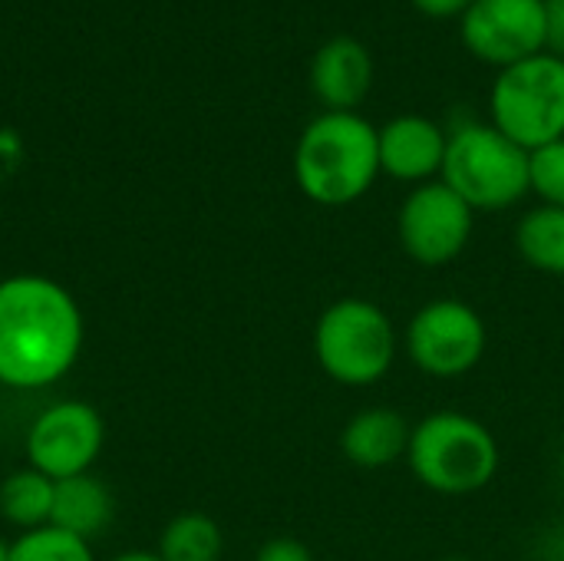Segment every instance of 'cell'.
Listing matches in <instances>:
<instances>
[{
    "instance_id": "cell-15",
    "label": "cell",
    "mask_w": 564,
    "mask_h": 561,
    "mask_svg": "<svg viewBox=\"0 0 564 561\" xmlns=\"http://www.w3.org/2000/svg\"><path fill=\"white\" fill-rule=\"evenodd\" d=\"M516 251L539 274L564 278V208H529L516 225Z\"/></svg>"
},
{
    "instance_id": "cell-8",
    "label": "cell",
    "mask_w": 564,
    "mask_h": 561,
    "mask_svg": "<svg viewBox=\"0 0 564 561\" xmlns=\"http://www.w3.org/2000/svg\"><path fill=\"white\" fill-rule=\"evenodd\" d=\"M476 212L443 182H426L406 192L397 208V241L420 268L453 265L473 241Z\"/></svg>"
},
{
    "instance_id": "cell-23",
    "label": "cell",
    "mask_w": 564,
    "mask_h": 561,
    "mask_svg": "<svg viewBox=\"0 0 564 561\" xmlns=\"http://www.w3.org/2000/svg\"><path fill=\"white\" fill-rule=\"evenodd\" d=\"M109 561H162V559H159V552L132 549V552H122V555H116V559H109Z\"/></svg>"
},
{
    "instance_id": "cell-14",
    "label": "cell",
    "mask_w": 564,
    "mask_h": 561,
    "mask_svg": "<svg viewBox=\"0 0 564 561\" xmlns=\"http://www.w3.org/2000/svg\"><path fill=\"white\" fill-rule=\"evenodd\" d=\"M112 516H116V499H112L109 486L102 479H96L93 473L56 483L50 526L93 542L96 536H102L112 526Z\"/></svg>"
},
{
    "instance_id": "cell-26",
    "label": "cell",
    "mask_w": 564,
    "mask_h": 561,
    "mask_svg": "<svg viewBox=\"0 0 564 561\" xmlns=\"http://www.w3.org/2000/svg\"><path fill=\"white\" fill-rule=\"evenodd\" d=\"M562 473H564V463H562Z\"/></svg>"
},
{
    "instance_id": "cell-18",
    "label": "cell",
    "mask_w": 564,
    "mask_h": 561,
    "mask_svg": "<svg viewBox=\"0 0 564 561\" xmlns=\"http://www.w3.org/2000/svg\"><path fill=\"white\" fill-rule=\"evenodd\" d=\"M10 561H96L93 542L69 536L56 526L20 532L17 542H10Z\"/></svg>"
},
{
    "instance_id": "cell-25",
    "label": "cell",
    "mask_w": 564,
    "mask_h": 561,
    "mask_svg": "<svg viewBox=\"0 0 564 561\" xmlns=\"http://www.w3.org/2000/svg\"><path fill=\"white\" fill-rule=\"evenodd\" d=\"M440 561H476V559H466V555H446V559Z\"/></svg>"
},
{
    "instance_id": "cell-10",
    "label": "cell",
    "mask_w": 564,
    "mask_h": 561,
    "mask_svg": "<svg viewBox=\"0 0 564 561\" xmlns=\"http://www.w3.org/2000/svg\"><path fill=\"white\" fill-rule=\"evenodd\" d=\"M459 36L476 60L506 69L545 50V0H473Z\"/></svg>"
},
{
    "instance_id": "cell-17",
    "label": "cell",
    "mask_w": 564,
    "mask_h": 561,
    "mask_svg": "<svg viewBox=\"0 0 564 561\" xmlns=\"http://www.w3.org/2000/svg\"><path fill=\"white\" fill-rule=\"evenodd\" d=\"M155 552L162 561H221L225 532L205 513H178L162 529Z\"/></svg>"
},
{
    "instance_id": "cell-21",
    "label": "cell",
    "mask_w": 564,
    "mask_h": 561,
    "mask_svg": "<svg viewBox=\"0 0 564 561\" xmlns=\"http://www.w3.org/2000/svg\"><path fill=\"white\" fill-rule=\"evenodd\" d=\"M545 50L564 60V0H545Z\"/></svg>"
},
{
    "instance_id": "cell-6",
    "label": "cell",
    "mask_w": 564,
    "mask_h": 561,
    "mask_svg": "<svg viewBox=\"0 0 564 561\" xmlns=\"http://www.w3.org/2000/svg\"><path fill=\"white\" fill-rule=\"evenodd\" d=\"M489 122L535 152L564 139V60L542 50L496 73L489 89Z\"/></svg>"
},
{
    "instance_id": "cell-16",
    "label": "cell",
    "mask_w": 564,
    "mask_h": 561,
    "mask_svg": "<svg viewBox=\"0 0 564 561\" xmlns=\"http://www.w3.org/2000/svg\"><path fill=\"white\" fill-rule=\"evenodd\" d=\"M56 483L40 470L26 466L0 479V519L17 526L20 532L50 526Z\"/></svg>"
},
{
    "instance_id": "cell-2",
    "label": "cell",
    "mask_w": 564,
    "mask_h": 561,
    "mask_svg": "<svg viewBox=\"0 0 564 561\" xmlns=\"http://www.w3.org/2000/svg\"><path fill=\"white\" fill-rule=\"evenodd\" d=\"M294 182L324 208L360 202L380 179L377 126L360 112H317L294 145Z\"/></svg>"
},
{
    "instance_id": "cell-22",
    "label": "cell",
    "mask_w": 564,
    "mask_h": 561,
    "mask_svg": "<svg viewBox=\"0 0 564 561\" xmlns=\"http://www.w3.org/2000/svg\"><path fill=\"white\" fill-rule=\"evenodd\" d=\"M410 3L430 20H459L473 7V0H410Z\"/></svg>"
},
{
    "instance_id": "cell-27",
    "label": "cell",
    "mask_w": 564,
    "mask_h": 561,
    "mask_svg": "<svg viewBox=\"0 0 564 561\" xmlns=\"http://www.w3.org/2000/svg\"><path fill=\"white\" fill-rule=\"evenodd\" d=\"M0 427H3V423H0Z\"/></svg>"
},
{
    "instance_id": "cell-19",
    "label": "cell",
    "mask_w": 564,
    "mask_h": 561,
    "mask_svg": "<svg viewBox=\"0 0 564 561\" xmlns=\"http://www.w3.org/2000/svg\"><path fill=\"white\" fill-rule=\"evenodd\" d=\"M529 188L539 205L564 208V139L529 152Z\"/></svg>"
},
{
    "instance_id": "cell-11",
    "label": "cell",
    "mask_w": 564,
    "mask_h": 561,
    "mask_svg": "<svg viewBox=\"0 0 564 561\" xmlns=\"http://www.w3.org/2000/svg\"><path fill=\"white\" fill-rule=\"evenodd\" d=\"M380 139V175L403 182L410 188L436 182L446 162L449 132L423 116V112H400L377 129Z\"/></svg>"
},
{
    "instance_id": "cell-5",
    "label": "cell",
    "mask_w": 564,
    "mask_h": 561,
    "mask_svg": "<svg viewBox=\"0 0 564 561\" xmlns=\"http://www.w3.org/2000/svg\"><path fill=\"white\" fill-rule=\"evenodd\" d=\"M476 215L519 205L529 188V152L492 122H463L449 132L440 175Z\"/></svg>"
},
{
    "instance_id": "cell-3",
    "label": "cell",
    "mask_w": 564,
    "mask_h": 561,
    "mask_svg": "<svg viewBox=\"0 0 564 561\" xmlns=\"http://www.w3.org/2000/svg\"><path fill=\"white\" fill-rule=\"evenodd\" d=\"M406 463L423 489L436 496H473L496 479L502 450L479 417L436 410L413 423Z\"/></svg>"
},
{
    "instance_id": "cell-12",
    "label": "cell",
    "mask_w": 564,
    "mask_h": 561,
    "mask_svg": "<svg viewBox=\"0 0 564 561\" xmlns=\"http://www.w3.org/2000/svg\"><path fill=\"white\" fill-rule=\"evenodd\" d=\"M373 86V56L364 40L340 33L317 46L311 60V93L327 112H357Z\"/></svg>"
},
{
    "instance_id": "cell-13",
    "label": "cell",
    "mask_w": 564,
    "mask_h": 561,
    "mask_svg": "<svg viewBox=\"0 0 564 561\" xmlns=\"http://www.w3.org/2000/svg\"><path fill=\"white\" fill-rule=\"evenodd\" d=\"M413 423L393 407H364L340 430V453L360 470H387L406 460Z\"/></svg>"
},
{
    "instance_id": "cell-1",
    "label": "cell",
    "mask_w": 564,
    "mask_h": 561,
    "mask_svg": "<svg viewBox=\"0 0 564 561\" xmlns=\"http://www.w3.org/2000/svg\"><path fill=\"white\" fill-rule=\"evenodd\" d=\"M86 321L76 298L46 274L0 281V387L36 393L79 360Z\"/></svg>"
},
{
    "instance_id": "cell-7",
    "label": "cell",
    "mask_w": 564,
    "mask_h": 561,
    "mask_svg": "<svg viewBox=\"0 0 564 561\" xmlns=\"http://www.w3.org/2000/svg\"><path fill=\"white\" fill-rule=\"evenodd\" d=\"M403 347L420 374L433 380H459L482 364L489 327L469 301L436 298L410 317Z\"/></svg>"
},
{
    "instance_id": "cell-9",
    "label": "cell",
    "mask_w": 564,
    "mask_h": 561,
    "mask_svg": "<svg viewBox=\"0 0 564 561\" xmlns=\"http://www.w3.org/2000/svg\"><path fill=\"white\" fill-rule=\"evenodd\" d=\"M106 446V420L86 400H56L43 407L26 430V466L53 483L93 473Z\"/></svg>"
},
{
    "instance_id": "cell-4",
    "label": "cell",
    "mask_w": 564,
    "mask_h": 561,
    "mask_svg": "<svg viewBox=\"0 0 564 561\" xmlns=\"http://www.w3.org/2000/svg\"><path fill=\"white\" fill-rule=\"evenodd\" d=\"M400 334L393 317L370 298L347 294L330 301L314 324L317 367L340 387L364 390L393 370Z\"/></svg>"
},
{
    "instance_id": "cell-24",
    "label": "cell",
    "mask_w": 564,
    "mask_h": 561,
    "mask_svg": "<svg viewBox=\"0 0 564 561\" xmlns=\"http://www.w3.org/2000/svg\"><path fill=\"white\" fill-rule=\"evenodd\" d=\"M0 561H10V542L0 539Z\"/></svg>"
},
{
    "instance_id": "cell-20",
    "label": "cell",
    "mask_w": 564,
    "mask_h": 561,
    "mask_svg": "<svg viewBox=\"0 0 564 561\" xmlns=\"http://www.w3.org/2000/svg\"><path fill=\"white\" fill-rule=\"evenodd\" d=\"M254 561H317V559H314V552H311L301 539H294V536H274V539H268V542L254 552Z\"/></svg>"
}]
</instances>
